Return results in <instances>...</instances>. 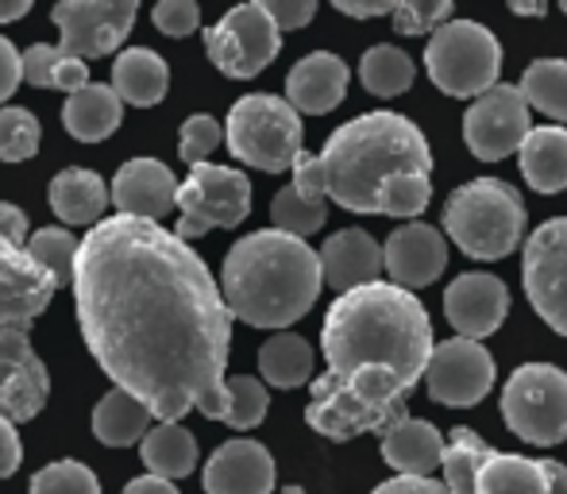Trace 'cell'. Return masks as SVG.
Instances as JSON below:
<instances>
[{
  "label": "cell",
  "mask_w": 567,
  "mask_h": 494,
  "mask_svg": "<svg viewBox=\"0 0 567 494\" xmlns=\"http://www.w3.org/2000/svg\"><path fill=\"white\" fill-rule=\"evenodd\" d=\"M444 436L436 425L421 418H402L382 433V460L394 467L398 475H413V480H429L436 467H444Z\"/></svg>",
  "instance_id": "obj_24"
},
{
  "label": "cell",
  "mask_w": 567,
  "mask_h": 494,
  "mask_svg": "<svg viewBox=\"0 0 567 494\" xmlns=\"http://www.w3.org/2000/svg\"><path fill=\"white\" fill-rule=\"evenodd\" d=\"M124 494H178L171 480H158V475H140L124 487Z\"/></svg>",
  "instance_id": "obj_51"
},
{
  "label": "cell",
  "mask_w": 567,
  "mask_h": 494,
  "mask_svg": "<svg viewBox=\"0 0 567 494\" xmlns=\"http://www.w3.org/2000/svg\"><path fill=\"white\" fill-rule=\"evenodd\" d=\"M564 16H567V0H564Z\"/></svg>",
  "instance_id": "obj_56"
},
{
  "label": "cell",
  "mask_w": 567,
  "mask_h": 494,
  "mask_svg": "<svg viewBox=\"0 0 567 494\" xmlns=\"http://www.w3.org/2000/svg\"><path fill=\"white\" fill-rule=\"evenodd\" d=\"M348 93V62L332 51H313L286 74V101L298 113L324 116Z\"/></svg>",
  "instance_id": "obj_23"
},
{
  "label": "cell",
  "mask_w": 567,
  "mask_h": 494,
  "mask_svg": "<svg viewBox=\"0 0 567 494\" xmlns=\"http://www.w3.org/2000/svg\"><path fill=\"white\" fill-rule=\"evenodd\" d=\"M425 70L433 85L449 97L478 101L498 85L502 74V43L491 28L475 20H452L429 39Z\"/></svg>",
  "instance_id": "obj_8"
},
{
  "label": "cell",
  "mask_w": 567,
  "mask_h": 494,
  "mask_svg": "<svg viewBox=\"0 0 567 494\" xmlns=\"http://www.w3.org/2000/svg\"><path fill=\"white\" fill-rule=\"evenodd\" d=\"M522 174L537 194H560L567 189V127L545 124L525 135L522 151Z\"/></svg>",
  "instance_id": "obj_27"
},
{
  "label": "cell",
  "mask_w": 567,
  "mask_h": 494,
  "mask_svg": "<svg viewBox=\"0 0 567 494\" xmlns=\"http://www.w3.org/2000/svg\"><path fill=\"white\" fill-rule=\"evenodd\" d=\"M54 290V275L39 267L28 247L0 236V332H28L51 306Z\"/></svg>",
  "instance_id": "obj_16"
},
{
  "label": "cell",
  "mask_w": 567,
  "mask_h": 494,
  "mask_svg": "<svg viewBox=\"0 0 567 494\" xmlns=\"http://www.w3.org/2000/svg\"><path fill=\"white\" fill-rule=\"evenodd\" d=\"M371 494H449V487L436 480H413V475H398L390 483H379Z\"/></svg>",
  "instance_id": "obj_48"
},
{
  "label": "cell",
  "mask_w": 567,
  "mask_h": 494,
  "mask_svg": "<svg viewBox=\"0 0 567 494\" xmlns=\"http://www.w3.org/2000/svg\"><path fill=\"white\" fill-rule=\"evenodd\" d=\"M522 282L540 321L567 337V217L548 220L525 240Z\"/></svg>",
  "instance_id": "obj_12"
},
{
  "label": "cell",
  "mask_w": 567,
  "mask_h": 494,
  "mask_svg": "<svg viewBox=\"0 0 567 494\" xmlns=\"http://www.w3.org/2000/svg\"><path fill=\"white\" fill-rule=\"evenodd\" d=\"M205 494H270L275 491V460L259 441H225L202 472Z\"/></svg>",
  "instance_id": "obj_20"
},
{
  "label": "cell",
  "mask_w": 567,
  "mask_h": 494,
  "mask_svg": "<svg viewBox=\"0 0 567 494\" xmlns=\"http://www.w3.org/2000/svg\"><path fill=\"white\" fill-rule=\"evenodd\" d=\"M398 4H386V0H374V4H351V0H337V12L351 16V20H379V16H394Z\"/></svg>",
  "instance_id": "obj_50"
},
{
  "label": "cell",
  "mask_w": 567,
  "mask_h": 494,
  "mask_svg": "<svg viewBox=\"0 0 567 494\" xmlns=\"http://www.w3.org/2000/svg\"><path fill=\"white\" fill-rule=\"evenodd\" d=\"M425 387L436 405H452V410L478 405L494 387L491 352H486L478 340H467V337L444 340V344L433 348V360H429V371H425Z\"/></svg>",
  "instance_id": "obj_15"
},
{
  "label": "cell",
  "mask_w": 567,
  "mask_h": 494,
  "mask_svg": "<svg viewBox=\"0 0 567 494\" xmlns=\"http://www.w3.org/2000/svg\"><path fill=\"white\" fill-rule=\"evenodd\" d=\"M166 85H171V70L147 47H132V51L116 54L113 62V90L120 93L124 105L151 109L166 97Z\"/></svg>",
  "instance_id": "obj_28"
},
{
  "label": "cell",
  "mask_w": 567,
  "mask_h": 494,
  "mask_svg": "<svg viewBox=\"0 0 567 494\" xmlns=\"http://www.w3.org/2000/svg\"><path fill=\"white\" fill-rule=\"evenodd\" d=\"M517 90L525 93V101H529L537 113L567 124V62L564 59H537L522 74Z\"/></svg>",
  "instance_id": "obj_36"
},
{
  "label": "cell",
  "mask_w": 567,
  "mask_h": 494,
  "mask_svg": "<svg viewBox=\"0 0 567 494\" xmlns=\"http://www.w3.org/2000/svg\"><path fill=\"white\" fill-rule=\"evenodd\" d=\"M140 4L135 0H62L54 4L51 20L59 23V51L70 59H105L132 31Z\"/></svg>",
  "instance_id": "obj_13"
},
{
  "label": "cell",
  "mask_w": 567,
  "mask_h": 494,
  "mask_svg": "<svg viewBox=\"0 0 567 494\" xmlns=\"http://www.w3.org/2000/svg\"><path fill=\"white\" fill-rule=\"evenodd\" d=\"M74 309L101 371L158 425L228 405L231 309L205 259L155 220L105 217L74 267Z\"/></svg>",
  "instance_id": "obj_1"
},
{
  "label": "cell",
  "mask_w": 567,
  "mask_h": 494,
  "mask_svg": "<svg viewBox=\"0 0 567 494\" xmlns=\"http://www.w3.org/2000/svg\"><path fill=\"white\" fill-rule=\"evenodd\" d=\"M28 251L35 255V263L43 270H51L59 286H74V267H78V251H82V240L66 233V228H39L31 233Z\"/></svg>",
  "instance_id": "obj_38"
},
{
  "label": "cell",
  "mask_w": 567,
  "mask_h": 494,
  "mask_svg": "<svg viewBox=\"0 0 567 494\" xmlns=\"http://www.w3.org/2000/svg\"><path fill=\"white\" fill-rule=\"evenodd\" d=\"M31 12V0H0V23L23 20Z\"/></svg>",
  "instance_id": "obj_52"
},
{
  "label": "cell",
  "mask_w": 567,
  "mask_h": 494,
  "mask_svg": "<svg viewBox=\"0 0 567 494\" xmlns=\"http://www.w3.org/2000/svg\"><path fill=\"white\" fill-rule=\"evenodd\" d=\"M51 202L54 217L62 225H90L97 228L105 220V209L113 205V186L101 178L97 171H85V166H66L51 178Z\"/></svg>",
  "instance_id": "obj_25"
},
{
  "label": "cell",
  "mask_w": 567,
  "mask_h": 494,
  "mask_svg": "<svg viewBox=\"0 0 567 494\" xmlns=\"http://www.w3.org/2000/svg\"><path fill=\"white\" fill-rule=\"evenodd\" d=\"M140 460L147 464V475L158 480H186L197 464V441L189 429H182L178 421L155 425L140 444Z\"/></svg>",
  "instance_id": "obj_29"
},
{
  "label": "cell",
  "mask_w": 567,
  "mask_h": 494,
  "mask_svg": "<svg viewBox=\"0 0 567 494\" xmlns=\"http://www.w3.org/2000/svg\"><path fill=\"white\" fill-rule=\"evenodd\" d=\"M23 82L39 85V90H62L74 97L90 85V62L70 59L51 43H35L23 51Z\"/></svg>",
  "instance_id": "obj_32"
},
{
  "label": "cell",
  "mask_w": 567,
  "mask_h": 494,
  "mask_svg": "<svg viewBox=\"0 0 567 494\" xmlns=\"http://www.w3.org/2000/svg\"><path fill=\"white\" fill-rule=\"evenodd\" d=\"M301 113L275 93H247L228 109L225 143L239 163L255 171H293L301 155Z\"/></svg>",
  "instance_id": "obj_7"
},
{
  "label": "cell",
  "mask_w": 567,
  "mask_h": 494,
  "mask_svg": "<svg viewBox=\"0 0 567 494\" xmlns=\"http://www.w3.org/2000/svg\"><path fill=\"white\" fill-rule=\"evenodd\" d=\"M178 182H174L171 166L158 158H132L116 171L113 182V205L124 217L140 220H163L166 213L178 205Z\"/></svg>",
  "instance_id": "obj_21"
},
{
  "label": "cell",
  "mask_w": 567,
  "mask_h": 494,
  "mask_svg": "<svg viewBox=\"0 0 567 494\" xmlns=\"http://www.w3.org/2000/svg\"><path fill=\"white\" fill-rule=\"evenodd\" d=\"M502 421L529 444L567 441V374L553 363H522L502 387Z\"/></svg>",
  "instance_id": "obj_9"
},
{
  "label": "cell",
  "mask_w": 567,
  "mask_h": 494,
  "mask_svg": "<svg viewBox=\"0 0 567 494\" xmlns=\"http://www.w3.org/2000/svg\"><path fill=\"white\" fill-rule=\"evenodd\" d=\"M282 51V31L270 20L267 4H239L205 31V54L225 78H255Z\"/></svg>",
  "instance_id": "obj_11"
},
{
  "label": "cell",
  "mask_w": 567,
  "mask_h": 494,
  "mask_svg": "<svg viewBox=\"0 0 567 494\" xmlns=\"http://www.w3.org/2000/svg\"><path fill=\"white\" fill-rule=\"evenodd\" d=\"M324 286L321 251L301 236L262 228L228 247L220 270L231 317L255 329H286L317 306Z\"/></svg>",
  "instance_id": "obj_4"
},
{
  "label": "cell",
  "mask_w": 567,
  "mask_h": 494,
  "mask_svg": "<svg viewBox=\"0 0 567 494\" xmlns=\"http://www.w3.org/2000/svg\"><path fill=\"white\" fill-rule=\"evenodd\" d=\"M220 140H225V132H220V124L213 121V116H205V113L189 116V121L182 124V158H186L189 166L209 163V155L217 151Z\"/></svg>",
  "instance_id": "obj_43"
},
{
  "label": "cell",
  "mask_w": 567,
  "mask_h": 494,
  "mask_svg": "<svg viewBox=\"0 0 567 494\" xmlns=\"http://www.w3.org/2000/svg\"><path fill=\"white\" fill-rule=\"evenodd\" d=\"M31 494H101V483L78 460H54L31 475Z\"/></svg>",
  "instance_id": "obj_41"
},
{
  "label": "cell",
  "mask_w": 567,
  "mask_h": 494,
  "mask_svg": "<svg viewBox=\"0 0 567 494\" xmlns=\"http://www.w3.org/2000/svg\"><path fill=\"white\" fill-rule=\"evenodd\" d=\"M321 270L332 290L348 294L359 290V286L382 282L379 275L386 270V251L363 228H343V233L329 236V244L321 247Z\"/></svg>",
  "instance_id": "obj_22"
},
{
  "label": "cell",
  "mask_w": 567,
  "mask_h": 494,
  "mask_svg": "<svg viewBox=\"0 0 567 494\" xmlns=\"http://www.w3.org/2000/svg\"><path fill=\"white\" fill-rule=\"evenodd\" d=\"M259 374L262 382H270L278 390H293L301 382H309V374H313V348H309V340H301L298 332H275L259 348Z\"/></svg>",
  "instance_id": "obj_33"
},
{
  "label": "cell",
  "mask_w": 567,
  "mask_h": 494,
  "mask_svg": "<svg viewBox=\"0 0 567 494\" xmlns=\"http://www.w3.org/2000/svg\"><path fill=\"white\" fill-rule=\"evenodd\" d=\"M267 405H270L267 387L259 379H251V374H236V379H228V405L220 421L231 429H255L267 418Z\"/></svg>",
  "instance_id": "obj_40"
},
{
  "label": "cell",
  "mask_w": 567,
  "mask_h": 494,
  "mask_svg": "<svg viewBox=\"0 0 567 494\" xmlns=\"http://www.w3.org/2000/svg\"><path fill=\"white\" fill-rule=\"evenodd\" d=\"M0 236L4 240H12L16 247H28V213L16 209L12 202H0Z\"/></svg>",
  "instance_id": "obj_49"
},
{
  "label": "cell",
  "mask_w": 567,
  "mask_h": 494,
  "mask_svg": "<svg viewBox=\"0 0 567 494\" xmlns=\"http://www.w3.org/2000/svg\"><path fill=\"white\" fill-rule=\"evenodd\" d=\"M262 4H267L270 20L278 23V31H298L317 16L313 0H262Z\"/></svg>",
  "instance_id": "obj_45"
},
{
  "label": "cell",
  "mask_w": 567,
  "mask_h": 494,
  "mask_svg": "<svg viewBox=\"0 0 567 494\" xmlns=\"http://www.w3.org/2000/svg\"><path fill=\"white\" fill-rule=\"evenodd\" d=\"M433 325L410 290L394 282H371L332 301L321 325V352L329 371H394L410 387L425 379L433 360Z\"/></svg>",
  "instance_id": "obj_3"
},
{
  "label": "cell",
  "mask_w": 567,
  "mask_h": 494,
  "mask_svg": "<svg viewBox=\"0 0 567 494\" xmlns=\"http://www.w3.org/2000/svg\"><path fill=\"white\" fill-rule=\"evenodd\" d=\"M529 101L517 85H494L463 113V140L471 155L483 163H498L506 155H517L529 135Z\"/></svg>",
  "instance_id": "obj_14"
},
{
  "label": "cell",
  "mask_w": 567,
  "mask_h": 494,
  "mask_svg": "<svg viewBox=\"0 0 567 494\" xmlns=\"http://www.w3.org/2000/svg\"><path fill=\"white\" fill-rule=\"evenodd\" d=\"M282 494H306V491H301V487H286Z\"/></svg>",
  "instance_id": "obj_55"
},
{
  "label": "cell",
  "mask_w": 567,
  "mask_h": 494,
  "mask_svg": "<svg viewBox=\"0 0 567 494\" xmlns=\"http://www.w3.org/2000/svg\"><path fill=\"white\" fill-rule=\"evenodd\" d=\"M382 251H386L390 282L410 294L436 282L441 270L449 267V244H444V236L436 233L433 225H421V220H410V225L398 228V233L382 244Z\"/></svg>",
  "instance_id": "obj_19"
},
{
  "label": "cell",
  "mask_w": 567,
  "mask_h": 494,
  "mask_svg": "<svg viewBox=\"0 0 567 494\" xmlns=\"http://www.w3.org/2000/svg\"><path fill=\"white\" fill-rule=\"evenodd\" d=\"M47 394H51V374L31 348L28 332H0V418L12 425L39 418Z\"/></svg>",
  "instance_id": "obj_17"
},
{
  "label": "cell",
  "mask_w": 567,
  "mask_h": 494,
  "mask_svg": "<svg viewBox=\"0 0 567 494\" xmlns=\"http://www.w3.org/2000/svg\"><path fill=\"white\" fill-rule=\"evenodd\" d=\"M452 23V0H402L394 8V31L398 35H429Z\"/></svg>",
  "instance_id": "obj_42"
},
{
  "label": "cell",
  "mask_w": 567,
  "mask_h": 494,
  "mask_svg": "<svg viewBox=\"0 0 567 494\" xmlns=\"http://www.w3.org/2000/svg\"><path fill=\"white\" fill-rule=\"evenodd\" d=\"M324 189L348 213L421 217L433 202L429 140L402 113H363L337 127L321 151Z\"/></svg>",
  "instance_id": "obj_2"
},
{
  "label": "cell",
  "mask_w": 567,
  "mask_h": 494,
  "mask_svg": "<svg viewBox=\"0 0 567 494\" xmlns=\"http://www.w3.org/2000/svg\"><path fill=\"white\" fill-rule=\"evenodd\" d=\"M475 494H553V483H548L545 460L494 452L478 472Z\"/></svg>",
  "instance_id": "obj_31"
},
{
  "label": "cell",
  "mask_w": 567,
  "mask_h": 494,
  "mask_svg": "<svg viewBox=\"0 0 567 494\" xmlns=\"http://www.w3.org/2000/svg\"><path fill=\"white\" fill-rule=\"evenodd\" d=\"M270 220H275L278 233H290V236H313L317 228H324V220H329V202L324 197H309L301 194L298 186H286L275 194V202H270Z\"/></svg>",
  "instance_id": "obj_37"
},
{
  "label": "cell",
  "mask_w": 567,
  "mask_h": 494,
  "mask_svg": "<svg viewBox=\"0 0 567 494\" xmlns=\"http://www.w3.org/2000/svg\"><path fill=\"white\" fill-rule=\"evenodd\" d=\"M178 228L182 240L209 236L213 228H236L251 213V182L231 166L202 163L189 166V178L178 189Z\"/></svg>",
  "instance_id": "obj_10"
},
{
  "label": "cell",
  "mask_w": 567,
  "mask_h": 494,
  "mask_svg": "<svg viewBox=\"0 0 567 494\" xmlns=\"http://www.w3.org/2000/svg\"><path fill=\"white\" fill-rule=\"evenodd\" d=\"M39 151V121L28 109H0V163H28Z\"/></svg>",
  "instance_id": "obj_39"
},
{
  "label": "cell",
  "mask_w": 567,
  "mask_h": 494,
  "mask_svg": "<svg viewBox=\"0 0 567 494\" xmlns=\"http://www.w3.org/2000/svg\"><path fill=\"white\" fill-rule=\"evenodd\" d=\"M62 124H66V132L74 135V140L101 143L124 124V101H120V93L113 85L90 82L82 93L66 97V105H62Z\"/></svg>",
  "instance_id": "obj_26"
},
{
  "label": "cell",
  "mask_w": 567,
  "mask_h": 494,
  "mask_svg": "<svg viewBox=\"0 0 567 494\" xmlns=\"http://www.w3.org/2000/svg\"><path fill=\"white\" fill-rule=\"evenodd\" d=\"M548 467V483H553V494H567V467L556 464V460H545Z\"/></svg>",
  "instance_id": "obj_53"
},
{
  "label": "cell",
  "mask_w": 567,
  "mask_h": 494,
  "mask_svg": "<svg viewBox=\"0 0 567 494\" xmlns=\"http://www.w3.org/2000/svg\"><path fill=\"white\" fill-rule=\"evenodd\" d=\"M23 464V444H20V433L8 418H0V480L16 475Z\"/></svg>",
  "instance_id": "obj_47"
},
{
  "label": "cell",
  "mask_w": 567,
  "mask_h": 494,
  "mask_svg": "<svg viewBox=\"0 0 567 494\" xmlns=\"http://www.w3.org/2000/svg\"><path fill=\"white\" fill-rule=\"evenodd\" d=\"M514 12H517V16H545L548 8H545V4H514Z\"/></svg>",
  "instance_id": "obj_54"
},
{
  "label": "cell",
  "mask_w": 567,
  "mask_h": 494,
  "mask_svg": "<svg viewBox=\"0 0 567 494\" xmlns=\"http://www.w3.org/2000/svg\"><path fill=\"white\" fill-rule=\"evenodd\" d=\"M151 20H155V28L163 31V35L182 39V35H189V31H197L202 8H197L194 0H163V4H155Z\"/></svg>",
  "instance_id": "obj_44"
},
{
  "label": "cell",
  "mask_w": 567,
  "mask_h": 494,
  "mask_svg": "<svg viewBox=\"0 0 567 494\" xmlns=\"http://www.w3.org/2000/svg\"><path fill=\"white\" fill-rule=\"evenodd\" d=\"M147 421H151L147 405L127 394V390L113 387L97 402V410H93V433L109 449H127V444H143V436L151 433Z\"/></svg>",
  "instance_id": "obj_30"
},
{
  "label": "cell",
  "mask_w": 567,
  "mask_h": 494,
  "mask_svg": "<svg viewBox=\"0 0 567 494\" xmlns=\"http://www.w3.org/2000/svg\"><path fill=\"white\" fill-rule=\"evenodd\" d=\"M20 82H23V54L12 47V39L0 35V105L12 97Z\"/></svg>",
  "instance_id": "obj_46"
},
{
  "label": "cell",
  "mask_w": 567,
  "mask_h": 494,
  "mask_svg": "<svg viewBox=\"0 0 567 494\" xmlns=\"http://www.w3.org/2000/svg\"><path fill=\"white\" fill-rule=\"evenodd\" d=\"M410 382L394 371H324L309 387L306 421L329 441H351L359 433H386L402 418V398L410 394Z\"/></svg>",
  "instance_id": "obj_5"
},
{
  "label": "cell",
  "mask_w": 567,
  "mask_h": 494,
  "mask_svg": "<svg viewBox=\"0 0 567 494\" xmlns=\"http://www.w3.org/2000/svg\"><path fill=\"white\" fill-rule=\"evenodd\" d=\"M494 456V449L478 433H471L467 425L452 429L449 449H444V487L449 494H475L478 472Z\"/></svg>",
  "instance_id": "obj_34"
},
{
  "label": "cell",
  "mask_w": 567,
  "mask_h": 494,
  "mask_svg": "<svg viewBox=\"0 0 567 494\" xmlns=\"http://www.w3.org/2000/svg\"><path fill=\"white\" fill-rule=\"evenodd\" d=\"M444 233L471 259H506L525 236V202L509 182L475 178L444 202Z\"/></svg>",
  "instance_id": "obj_6"
},
{
  "label": "cell",
  "mask_w": 567,
  "mask_h": 494,
  "mask_svg": "<svg viewBox=\"0 0 567 494\" xmlns=\"http://www.w3.org/2000/svg\"><path fill=\"white\" fill-rule=\"evenodd\" d=\"M359 82H363L367 93H374V97H402L413 85L410 54L390 43L371 47V51L363 54V62H359Z\"/></svg>",
  "instance_id": "obj_35"
},
{
  "label": "cell",
  "mask_w": 567,
  "mask_h": 494,
  "mask_svg": "<svg viewBox=\"0 0 567 494\" xmlns=\"http://www.w3.org/2000/svg\"><path fill=\"white\" fill-rule=\"evenodd\" d=\"M509 313V290L494 275H460L444 290V317L467 340H483L502 329Z\"/></svg>",
  "instance_id": "obj_18"
}]
</instances>
